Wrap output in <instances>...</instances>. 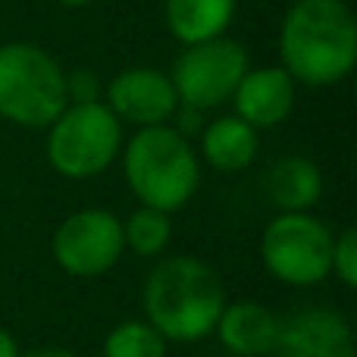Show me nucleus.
Masks as SVG:
<instances>
[{
  "instance_id": "nucleus-17",
  "label": "nucleus",
  "mask_w": 357,
  "mask_h": 357,
  "mask_svg": "<svg viewBox=\"0 0 357 357\" xmlns=\"http://www.w3.org/2000/svg\"><path fill=\"white\" fill-rule=\"evenodd\" d=\"M104 357H167V339L148 320H126L107 333Z\"/></svg>"
},
{
  "instance_id": "nucleus-15",
  "label": "nucleus",
  "mask_w": 357,
  "mask_h": 357,
  "mask_svg": "<svg viewBox=\"0 0 357 357\" xmlns=\"http://www.w3.org/2000/svg\"><path fill=\"white\" fill-rule=\"evenodd\" d=\"M235 16V0H167V25L176 41L201 44L220 38Z\"/></svg>"
},
{
  "instance_id": "nucleus-11",
  "label": "nucleus",
  "mask_w": 357,
  "mask_h": 357,
  "mask_svg": "<svg viewBox=\"0 0 357 357\" xmlns=\"http://www.w3.org/2000/svg\"><path fill=\"white\" fill-rule=\"evenodd\" d=\"M235 116L254 129H273L295 107V79L282 66L248 69L232 94Z\"/></svg>"
},
{
  "instance_id": "nucleus-21",
  "label": "nucleus",
  "mask_w": 357,
  "mask_h": 357,
  "mask_svg": "<svg viewBox=\"0 0 357 357\" xmlns=\"http://www.w3.org/2000/svg\"><path fill=\"white\" fill-rule=\"evenodd\" d=\"M19 357H79L66 348H38V351H29V354H19Z\"/></svg>"
},
{
  "instance_id": "nucleus-18",
  "label": "nucleus",
  "mask_w": 357,
  "mask_h": 357,
  "mask_svg": "<svg viewBox=\"0 0 357 357\" xmlns=\"http://www.w3.org/2000/svg\"><path fill=\"white\" fill-rule=\"evenodd\" d=\"M329 273H335L345 289L357 285V232L354 229H342L333 235V260H329Z\"/></svg>"
},
{
  "instance_id": "nucleus-7",
  "label": "nucleus",
  "mask_w": 357,
  "mask_h": 357,
  "mask_svg": "<svg viewBox=\"0 0 357 357\" xmlns=\"http://www.w3.org/2000/svg\"><path fill=\"white\" fill-rule=\"evenodd\" d=\"M248 50L229 38H210L201 44H185L173 63V82L178 104L195 110H213L232 100L241 75L248 73Z\"/></svg>"
},
{
  "instance_id": "nucleus-3",
  "label": "nucleus",
  "mask_w": 357,
  "mask_h": 357,
  "mask_svg": "<svg viewBox=\"0 0 357 357\" xmlns=\"http://www.w3.org/2000/svg\"><path fill=\"white\" fill-rule=\"evenodd\" d=\"M123 173L142 207L163 213L185 207L201 185V160L173 126H148L123 148Z\"/></svg>"
},
{
  "instance_id": "nucleus-1",
  "label": "nucleus",
  "mask_w": 357,
  "mask_h": 357,
  "mask_svg": "<svg viewBox=\"0 0 357 357\" xmlns=\"http://www.w3.org/2000/svg\"><path fill=\"white\" fill-rule=\"evenodd\" d=\"M282 69L304 85H335L357 63V22L342 0H295L279 31Z\"/></svg>"
},
{
  "instance_id": "nucleus-9",
  "label": "nucleus",
  "mask_w": 357,
  "mask_h": 357,
  "mask_svg": "<svg viewBox=\"0 0 357 357\" xmlns=\"http://www.w3.org/2000/svg\"><path fill=\"white\" fill-rule=\"evenodd\" d=\"M107 107L119 123L148 129V126H163L167 119H173L178 98L167 73H157L151 66H135L123 69L107 85Z\"/></svg>"
},
{
  "instance_id": "nucleus-10",
  "label": "nucleus",
  "mask_w": 357,
  "mask_h": 357,
  "mask_svg": "<svg viewBox=\"0 0 357 357\" xmlns=\"http://www.w3.org/2000/svg\"><path fill=\"white\" fill-rule=\"evenodd\" d=\"M279 357H357L351 323L333 307H304L279 323Z\"/></svg>"
},
{
  "instance_id": "nucleus-16",
  "label": "nucleus",
  "mask_w": 357,
  "mask_h": 357,
  "mask_svg": "<svg viewBox=\"0 0 357 357\" xmlns=\"http://www.w3.org/2000/svg\"><path fill=\"white\" fill-rule=\"evenodd\" d=\"M169 238H173V222H169V213H163V210L138 207L123 222V241L138 257H160L167 251Z\"/></svg>"
},
{
  "instance_id": "nucleus-19",
  "label": "nucleus",
  "mask_w": 357,
  "mask_h": 357,
  "mask_svg": "<svg viewBox=\"0 0 357 357\" xmlns=\"http://www.w3.org/2000/svg\"><path fill=\"white\" fill-rule=\"evenodd\" d=\"M100 94V82L94 73L79 69V73L66 75V100L69 104H88V100H98Z\"/></svg>"
},
{
  "instance_id": "nucleus-2",
  "label": "nucleus",
  "mask_w": 357,
  "mask_h": 357,
  "mask_svg": "<svg viewBox=\"0 0 357 357\" xmlns=\"http://www.w3.org/2000/svg\"><path fill=\"white\" fill-rule=\"evenodd\" d=\"M142 301L148 323L167 342H201L226 307V289L201 257L176 254L157 260L148 273Z\"/></svg>"
},
{
  "instance_id": "nucleus-14",
  "label": "nucleus",
  "mask_w": 357,
  "mask_h": 357,
  "mask_svg": "<svg viewBox=\"0 0 357 357\" xmlns=\"http://www.w3.org/2000/svg\"><path fill=\"white\" fill-rule=\"evenodd\" d=\"M257 129L238 116H220L201 129V157L220 173L248 169L257 157Z\"/></svg>"
},
{
  "instance_id": "nucleus-5",
  "label": "nucleus",
  "mask_w": 357,
  "mask_h": 357,
  "mask_svg": "<svg viewBox=\"0 0 357 357\" xmlns=\"http://www.w3.org/2000/svg\"><path fill=\"white\" fill-rule=\"evenodd\" d=\"M47 163L66 178L100 176L123 151V123L104 100L66 104L47 126Z\"/></svg>"
},
{
  "instance_id": "nucleus-22",
  "label": "nucleus",
  "mask_w": 357,
  "mask_h": 357,
  "mask_svg": "<svg viewBox=\"0 0 357 357\" xmlns=\"http://www.w3.org/2000/svg\"><path fill=\"white\" fill-rule=\"evenodd\" d=\"M56 3H63V6H85V3H91V0H56Z\"/></svg>"
},
{
  "instance_id": "nucleus-20",
  "label": "nucleus",
  "mask_w": 357,
  "mask_h": 357,
  "mask_svg": "<svg viewBox=\"0 0 357 357\" xmlns=\"http://www.w3.org/2000/svg\"><path fill=\"white\" fill-rule=\"evenodd\" d=\"M0 357H19V345L16 339H13L10 329L0 326Z\"/></svg>"
},
{
  "instance_id": "nucleus-6",
  "label": "nucleus",
  "mask_w": 357,
  "mask_h": 357,
  "mask_svg": "<svg viewBox=\"0 0 357 357\" xmlns=\"http://www.w3.org/2000/svg\"><path fill=\"white\" fill-rule=\"evenodd\" d=\"M260 260L273 279L291 289H307L329 276L333 232L314 213H279L260 238Z\"/></svg>"
},
{
  "instance_id": "nucleus-12",
  "label": "nucleus",
  "mask_w": 357,
  "mask_h": 357,
  "mask_svg": "<svg viewBox=\"0 0 357 357\" xmlns=\"http://www.w3.org/2000/svg\"><path fill=\"white\" fill-rule=\"evenodd\" d=\"M213 333L220 345L235 357H264L276 351L279 320L270 307L257 301H226Z\"/></svg>"
},
{
  "instance_id": "nucleus-13",
  "label": "nucleus",
  "mask_w": 357,
  "mask_h": 357,
  "mask_svg": "<svg viewBox=\"0 0 357 357\" xmlns=\"http://www.w3.org/2000/svg\"><path fill=\"white\" fill-rule=\"evenodd\" d=\"M266 197L282 213H301L310 210L323 195V176L307 157H282L264 176Z\"/></svg>"
},
{
  "instance_id": "nucleus-4",
  "label": "nucleus",
  "mask_w": 357,
  "mask_h": 357,
  "mask_svg": "<svg viewBox=\"0 0 357 357\" xmlns=\"http://www.w3.org/2000/svg\"><path fill=\"white\" fill-rule=\"evenodd\" d=\"M66 104V73L47 50L25 41L0 47V116L25 129H47Z\"/></svg>"
},
{
  "instance_id": "nucleus-8",
  "label": "nucleus",
  "mask_w": 357,
  "mask_h": 357,
  "mask_svg": "<svg viewBox=\"0 0 357 357\" xmlns=\"http://www.w3.org/2000/svg\"><path fill=\"white\" fill-rule=\"evenodd\" d=\"M50 251H54L56 266L69 276H104L107 270H113L119 264V257L126 251L123 220L100 207L75 210L56 226Z\"/></svg>"
}]
</instances>
